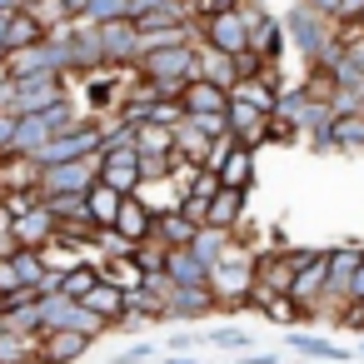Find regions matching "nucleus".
Returning <instances> with one entry per match:
<instances>
[{"label": "nucleus", "instance_id": "obj_4", "mask_svg": "<svg viewBox=\"0 0 364 364\" xmlns=\"http://www.w3.org/2000/svg\"><path fill=\"white\" fill-rule=\"evenodd\" d=\"M195 26H200V46H210L220 55H245L250 50V26H245L240 11H220V16H205Z\"/></svg>", "mask_w": 364, "mask_h": 364}, {"label": "nucleus", "instance_id": "obj_2", "mask_svg": "<svg viewBox=\"0 0 364 364\" xmlns=\"http://www.w3.org/2000/svg\"><path fill=\"white\" fill-rule=\"evenodd\" d=\"M255 250L245 245V240H235L215 264H210V294L220 299V309H230V314H240L245 304H250V289H255Z\"/></svg>", "mask_w": 364, "mask_h": 364}, {"label": "nucleus", "instance_id": "obj_43", "mask_svg": "<svg viewBox=\"0 0 364 364\" xmlns=\"http://www.w3.org/2000/svg\"><path fill=\"white\" fill-rule=\"evenodd\" d=\"M344 329H364V304H354V309H349V319H344Z\"/></svg>", "mask_w": 364, "mask_h": 364}, {"label": "nucleus", "instance_id": "obj_28", "mask_svg": "<svg viewBox=\"0 0 364 364\" xmlns=\"http://www.w3.org/2000/svg\"><path fill=\"white\" fill-rule=\"evenodd\" d=\"M95 284H100V264H95V259H85V264H75V269L65 274V289H60V294L80 304V299H85V294L95 289Z\"/></svg>", "mask_w": 364, "mask_h": 364}, {"label": "nucleus", "instance_id": "obj_3", "mask_svg": "<svg viewBox=\"0 0 364 364\" xmlns=\"http://www.w3.org/2000/svg\"><path fill=\"white\" fill-rule=\"evenodd\" d=\"M95 185H100V160L41 165V200H50V195H90Z\"/></svg>", "mask_w": 364, "mask_h": 364}, {"label": "nucleus", "instance_id": "obj_5", "mask_svg": "<svg viewBox=\"0 0 364 364\" xmlns=\"http://www.w3.org/2000/svg\"><path fill=\"white\" fill-rule=\"evenodd\" d=\"M70 100V80L65 75H41V80H16V115H46L50 105Z\"/></svg>", "mask_w": 364, "mask_h": 364}, {"label": "nucleus", "instance_id": "obj_21", "mask_svg": "<svg viewBox=\"0 0 364 364\" xmlns=\"http://www.w3.org/2000/svg\"><path fill=\"white\" fill-rule=\"evenodd\" d=\"M0 364H41V334H0Z\"/></svg>", "mask_w": 364, "mask_h": 364}, {"label": "nucleus", "instance_id": "obj_44", "mask_svg": "<svg viewBox=\"0 0 364 364\" xmlns=\"http://www.w3.org/2000/svg\"><path fill=\"white\" fill-rule=\"evenodd\" d=\"M26 11V0H0V16H21Z\"/></svg>", "mask_w": 364, "mask_h": 364}, {"label": "nucleus", "instance_id": "obj_18", "mask_svg": "<svg viewBox=\"0 0 364 364\" xmlns=\"http://www.w3.org/2000/svg\"><path fill=\"white\" fill-rule=\"evenodd\" d=\"M26 16L46 31V36H55V31H70L75 26V11H70V0H31L26 6Z\"/></svg>", "mask_w": 364, "mask_h": 364}, {"label": "nucleus", "instance_id": "obj_26", "mask_svg": "<svg viewBox=\"0 0 364 364\" xmlns=\"http://www.w3.org/2000/svg\"><path fill=\"white\" fill-rule=\"evenodd\" d=\"M120 21H135L130 0H90V11H85V26H120Z\"/></svg>", "mask_w": 364, "mask_h": 364}, {"label": "nucleus", "instance_id": "obj_32", "mask_svg": "<svg viewBox=\"0 0 364 364\" xmlns=\"http://www.w3.org/2000/svg\"><path fill=\"white\" fill-rule=\"evenodd\" d=\"M210 344H215V349H230V354H250V349H255V339H250L240 324H235V329H215Z\"/></svg>", "mask_w": 364, "mask_h": 364}, {"label": "nucleus", "instance_id": "obj_9", "mask_svg": "<svg viewBox=\"0 0 364 364\" xmlns=\"http://www.w3.org/2000/svg\"><path fill=\"white\" fill-rule=\"evenodd\" d=\"M324 284H329V250H314V259H309V264L294 274V289H289V299L304 309V319L314 314V304H319Z\"/></svg>", "mask_w": 364, "mask_h": 364}, {"label": "nucleus", "instance_id": "obj_11", "mask_svg": "<svg viewBox=\"0 0 364 364\" xmlns=\"http://www.w3.org/2000/svg\"><path fill=\"white\" fill-rule=\"evenodd\" d=\"M0 195H41V160L0 155Z\"/></svg>", "mask_w": 364, "mask_h": 364}, {"label": "nucleus", "instance_id": "obj_37", "mask_svg": "<svg viewBox=\"0 0 364 364\" xmlns=\"http://www.w3.org/2000/svg\"><path fill=\"white\" fill-rule=\"evenodd\" d=\"M16 289H26V284L16 279V264L6 259V264H0V294H16Z\"/></svg>", "mask_w": 364, "mask_h": 364}, {"label": "nucleus", "instance_id": "obj_41", "mask_svg": "<svg viewBox=\"0 0 364 364\" xmlns=\"http://www.w3.org/2000/svg\"><path fill=\"white\" fill-rule=\"evenodd\" d=\"M16 115V80H0V115Z\"/></svg>", "mask_w": 364, "mask_h": 364}, {"label": "nucleus", "instance_id": "obj_16", "mask_svg": "<svg viewBox=\"0 0 364 364\" xmlns=\"http://www.w3.org/2000/svg\"><path fill=\"white\" fill-rule=\"evenodd\" d=\"M90 344H95V339L70 334V329H60V334H41V364H75V359H85Z\"/></svg>", "mask_w": 364, "mask_h": 364}, {"label": "nucleus", "instance_id": "obj_46", "mask_svg": "<svg viewBox=\"0 0 364 364\" xmlns=\"http://www.w3.org/2000/svg\"><path fill=\"white\" fill-rule=\"evenodd\" d=\"M240 364H274V354H245Z\"/></svg>", "mask_w": 364, "mask_h": 364}, {"label": "nucleus", "instance_id": "obj_6", "mask_svg": "<svg viewBox=\"0 0 364 364\" xmlns=\"http://www.w3.org/2000/svg\"><path fill=\"white\" fill-rule=\"evenodd\" d=\"M100 185H110L115 195H140L145 180H140V155L135 150H105L100 155Z\"/></svg>", "mask_w": 364, "mask_h": 364}, {"label": "nucleus", "instance_id": "obj_47", "mask_svg": "<svg viewBox=\"0 0 364 364\" xmlns=\"http://www.w3.org/2000/svg\"><path fill=\"white\" fill-rule=\"evenodd\" d=\"M150 6H160V0H130V11H135V16H145Z\"/></svg>", "mask_w": 364, "mask_h": 364}, {"label": "nucleus", "instance_id": "obj_49", "mask_svg": "<svg viewBox=\"0 0 364 364\" xmlns=\"http://www.w3.org/2000/svg\"><path fill=\"white\" fill-rule=\"evenodd\" d=\"M0 334H6V319H0Z\"/></svg>", "mask_w": 364, "mask_h": 364}, {"label": "nucleus", "instance_id": "obj_30", "mask_svg": "<svg viewBox=\"0 0 364 364\" xmlns=\"http://www.w3.org/2000/svg\"><path fill=\"white\" fill-rule=\"evenodd\" d=\"M230 245H235V235H225V230H210V225H205V230L195 235V245H190V250H195L205 264H215V259H220Z\"/></svg>", "mask_w": 364, "mask_h": 364}, {"label": "nucleus", "instance_id": "obj_20", "mask_svg": "<svg viewBox=\"0 0 364 364\" xmlns=\"http://www.w3.org/2000/svg\"><path fill=\"white\" fill-rule=\"evenodd\" d=\"M220 185H225V190H250V185H255V150L235 145L230 160L220 165Z\"/></svg>", "mask_w": 364, "mask_h": 364}, {"label": "nucleus", "instance_id": "obj_45", "mask_svg": "<svg viewBox=\"0 0 364 364\" xmlns=\"http://www.w3.org/2000/svg\"><path fill=\"white\" fill-rule=\"evenodd\" d=\"M160 364H200V359H190V354H160Z\"/></svg>", "mask_w": 364, "mask_h": 364}, {"label": "nucleus", "instance_id": "obj_33", "mask_svg": "<svg viewBox=\"0 0 364 364\" xmlns=\"http://www.w3.org/2000/svg\"><path fill=\"white\" fill-rule=\"evenodd\" d=\"M289 344H294L299 354H314V359H339V364L349 359V349H339V344H329V339H289Z\"/></svg>", "mask_w": 364, "mask_h": 364}, {"label": "nucleus", "instance_id": "obj_23", "mask_svg": "<svg viewBox=\"0 0 364 364\" xmlns=\"http://www.w3.org/2000/svg\"><path fill=\"white\" fill-rule=\"evenodd\" d=\"M120 205H125V195H115L110 185H95V190L85 195V210H90V220H95L100 230H110V225L120 220Z\"/></svg>", "mask_w": 364, "mask_h": 364}, {"label": "nucleus", "instance_id": "obj_19", "mask_svg": "<svg viewBox=\"0 0 364 364\" xmlns=\"http://www.w3.org/2000/svg\"><path fill=\"white\" fill-rule=\"evenodd\" d=\"M135 155L140 160H175V130H165V125H135Z\"/></svg>", "mask_w": 364, "mask_h": 364}, {"label": "nucleus", "instance_id": "obj_27", "mask_svg": "<svg viewBox=\"0 0 364 364\" xmlns=\"http://www.w3.org/2000/svg\"><path fill=\"white\" fill-rule=\"evenodd\" d=\"M41 41H46V31H41V26L26 16V11H21V16H11V55H21V50H36ZM11 55H6V60H11Z\"/></svg>", "mask_w": 364, "mask_h": 364}, {"label": "nucleus", "instance_id": "obj_31", "mask_svg": "<svg viewBox=\"0 0 364 364\" xmlns=\"http://www.w3.org/2000/svg\"><path fill=\"white\" fill-rule=\"evenodd\" d=\"M11 264H16V279H21L26 289H36V294H41V279H46V259H41L36 250H21V255H16Z\"/></svg>", "mask_w": 364, "mask_h": 364}, {"label": "nucleus", "instance_id": "obj_40", "mask_svg": "<svg viewBox=\"0 0 364 364\" xmlns=\"http://www.w3.org/2000/svg\"><path fill=\"white\" fill-rule=\"evenodd\" d=\"M299 6H309V11H319V16H339V6H344V0H299Z\"/></svg>", "mask_w": 364, "mask_h": 364}, {"label": "nucleus", "instance_id": "obj_10", "mask_svg": "<svg viewBox=\"0 0 364 364\" xmlns=\"http://www.w3.org/2000/svg\"><path fill=\"white\" fill-rule=\"evenodd\" d=\"M210 314H220V299L210 294V284L205 289H175L170 294V309H165V324H200V319H210Z\"/></svg>", "mask_w": 364, "mask_h": 364}, {"label": "nucleus", "instance_id": "obj_34", "mask_svg": "<svg viewBox=\"0 0 364 364\" xmlns=\"http://www.w3.org/2000/svg\"><path fill=\"white\" fill-rule=\"evenodd\" d=\"M16 130H21V115H0V155H11L16 150Z\"/></svg>", "mask_w": 364, "mask_h": 364}, {"label": "nucleus", "instance_id": "obj_25", "mask_svg": "<svg viewBox=\"0 0 364 364\" xmlns=\"http://www.w3.org/2000/svg\"><path fill=\"white\" fill-rule=\"evenodd\" d=\"M230 100H245V105H255L259 115H274L279 90H274V85H264V80H250V85H235V90H230Z\"/></svg>", "mask_w": 364, "mask_h": 364}, {"label": "nucleus", "instance_id": "obj_8", "mask_svg": "<svg viewBox=\"0 0 364 364\" xmlns=\"http://www.w3.org/2000/svg\"><path fill=\"white\" fill-rule=\"evenodd\" d=\"M6 230L16 235V245H21V250H36V255H41V250H50V245L60 240V225H55V215H50L46 205H36L31 215L11 220Z\"/></svg>", "mask_w": 364, "mask_h": 364}, {"label": "nucleus", "instance_id": "obj_17", "mask_svg": "<svg viewBox=\"0 0 364 364\" xmlns=\"http://www.w3.org/2000/svg\"><path fill=\"white\" fill-rule=\"evenodd\" d=\"M245 200H250V190H220L215 200H210V230H225V235H235L240 230V220H245Z\"/></svg>", "mask_w": 364, "mask_h": 364}, {"label": "nucleus", "instance_id": "obj_15", "mask_svg": "<svg viewBox=\"0 0 364 364\" xmlns=\"http://www.w3.org/2000/svg\"><path fill=\"white\" fill-rule=\"evenodd\" d=\"M180 105H185V115H225L230 110V90H220L210 80H190L185 95H180Z\"/></svg>", "mask_w": 364, "mask_h": 364}, {"label": "nucleus", "instance_id": "obj_12", "mask_svg": "<svg viewBox=\"0 0 364 364\" xmlns=\"http://www.w3.org/2000/svg\"><path fill=\"white\" fill-rule=\"evenodd\" d=\"M165 279L175 289H205L210 284V264L195 255V250H170L165 255Z\"/></svg>", "mask_w": 364, "mask_h": 364}, {"label": "nucleus", "instance_id": "obj_42", "mask_svg": "<svg viewBox=\"0 0 364 364\" xmlns=\"http://www.w3.org/2000/svg\"><path fill=\"white\" fill-rule=\"evenodd\" d=\"M165 344H170V354H185V349H190V344H195V339H190V334H185V329H175V334H170V339H165Z\"/></svg>", "mask_w": 364, "mask_h": 364}, {"label": "nucleus", "instance_id": "obj_14", "mask_svg": "<svg viewBox=\"0 0 364 364\" xmlns=\"http://www.w3.org/2000/svg\"><path fill=\"white\" fill-rule=\"evenodd\" d=\"M195 235H200V225H195V220H185V210H180V205H170V210H160V215H155V240H160L165 250H190V245H195Z\"/></svg>", "mask_w": 364, "mask_h": 364}, {"label": "nucleus", "instance_id": "obj_24", "mask_svg": "<svg viewBox=\"0 0 364 364\" xmlns=\"http://www.w3.org/2000/svg\"><path fill=\"white\" fill-rule=\"evenodd\" d=\"M259 314H264L269 324H279V329H294V324H304V309H299L289 294H269V299H259Z\"/></svg>", "mask_w": 364, "mask_h": 364}, {"label": "nucleus", "instance_id": "obj_7", "mask_svg": "<svg viewBox=\"0 0 364 364\" xmlns=\"http://www.w3.org/2000/svg\"><path fill=\"white\" fill-rule=\"evenodd\" d=\"M155 215H160V210H155L145 195H130V200L120 205V220H115L110 230H115L125 245H135V250H140V245H150V240H155Z\"/></svg>", "mask_w": 364, "mask_h": 364}, {"label": "nucleus", "instance_id": "obj_29", "mask_svg": "<svg viewBox=\"0 0 364 364\" xmlns=\"http://www.w3.org/2000/svg\"><path fill=\"white\" fill-rule=\"evenodd\" d=\"M50 215H55V225H75V220H90V210H85V195H50V200H41Z\"/></svg>", "mask_w": 364, "mask_h": 364}, {"label": "nucleus", "instance_id": "obj_35", "mask_svg": "<svg viewBox=\"0 0 364 364\" xmlns=\"http://www.w3.org/2000/svg\"><path fill=\"white\" fill-rule=\"evenodd\" d=\"M245 0H200V11H195V21H205V16H220V11H240Z\"/></svg>", "mask_w": 364, "mask_h": 364}, {"label": "nucleus", "instance_id": "obj_39", "mask_svg": "<svg viewBox=\"0 0 364 364\" xmlns=\"http://www.w3.org/2000/svg\"><path fill=\"white\" fill-rule=\"evenodd\" d=\"M349 304H364V255H359V269L349 279Z\"/></svg>", "mask_w": 364, "mask_h": 364}, {"label": "nucleus", "instance_id": "obj_13", "mask_svg": "<svg viewBox=\"0 0 364 364\" xmlns=\"http://www.w3.org/2000/svg\"><path fill=\"white\" fill-rule=\"evenodd\" d=\"M314 150H339V155H364V115H339L329 135L309 140Z\"/></svg>", "mask_w": 364, "mask_h": 364}, {"label": "nucleus", "instance_id": "obj_38", "mask_svg": "<svg viewBox=\"0 0 364 364\" xmlns=\"http://www.w3.org/2000/svg\"><path fill=\"white\" fill-rule=\"evenodd\" d=\"M21 255V245H16V235L6 230V225H0V264H6V259H16Z\"/></svg>", "mask_w": 364, "mask_h": 364}, {"label": "nucleus", "instance_id": "obj_1", "mask_svg": "<svg viewBox=\"0 0 364 364\" xmlns=\"http://www.w3.org/2000/svg\"><path fill=\"white\" fill-rule=\"evenodd\" d=\"M284 36H289V50L304 60V70H334V60L344 55V41H339V21H329V16H319V11H309V6H289V16H284Z\"/></svg>", "mask_w": 364, "mask_h": 364}, {"label": "nucleus", "instance_id": "obj_36", "mask_svg": "<svg viewBox=\"0 0 364 364\" xmlns=\"http://www.w3.org/2000/svg\"><path fill=\"white\" fill-rule=\"evenodd\" d=\"M145 359H155V344H135V349L115 354V364H145Z\"/></svg>", "mask_w": 364, "mask_h": 364}, {"label": "nucleus", "instance_id": "obj_50", "mask_svg": "<svg viewBox=\"0 0 364 364\" xmlns=\"http://www.w3.org/2000/svg\"><path fill=\"white\" fill-rule=\"evenodd\" d=\"M359 354H364V344H359Z\"/></svg>", "mask_w": 364, "mask_h": 364}, {"label": "nucleus", "instance_id": "obj_48", "mask_svg": "<svg viewBox=\"0 0 364 364\" xmlns=\"http://www.w3.org/2000/svg\"><path fill=\"white\" fill-rule=\"evenodd\" d=\"M0 319H6V294H0Z\"/></svg>", "mask_w": 364, "mask_h": 364}, {"label": "nucleus", "instance_id": "obj_22", "mask_svg": "<svg viewBox=\"0 0 364 364\" xmlns=\"http://www.w3.org/2000/svg\"><path fill=\"white\" fill-rule=\"evenodd\" d=\"M200 80H210L220 90H235V55H220V50L200 46Z\"/></svg>", "mask_w": 364, "mask_h": 364}]
</instances>
